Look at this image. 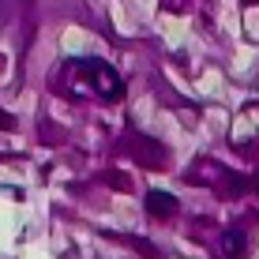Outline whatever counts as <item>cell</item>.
I'll use <instances>...</instances> for the list:
<instances>
[{"label":"cell","instance_id":"2","mask_svg":"<svg viewBox=\"0 0 259 259\" xmlns=\"http://www.w3.org/2000/svg\"><path fill=\"white\" fill-rule=\"evenodd\" d=\"M244 244H248V237L240 233V229H229L226 240H222V255L226 259H244Z\"/></svg>","mask_w":259,"mask_h":259},{"label":"cell","instance_id":"3","mask_svg":"<svg viewBox=\"0 0 259 259\" xmlns=\"http://www.w3.org/2000/svg\"><path fill=\"white\" fill-rule=\"evenodd\" d=\"M8 124H12V120H8V113H0V128H8Z\"/></svg>","mask_w":259,"mask_h":259},{"label":"cell","instance_id":"1","mask_svg":"<svg viewBox=\"0 0 259 259\" xmlns=\"http://www.w3.org/2000/svg\"><path fill=\"white\" fill-rule=\"evenodd\" d=\"M177 195H165V192H150L147 195V210L150 214H177Z\"/></svg>","mask_w":259,"mask_h":259}]
</instances>
